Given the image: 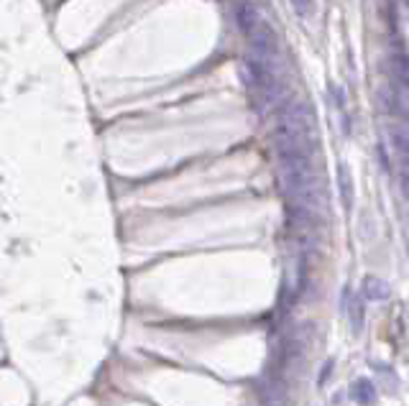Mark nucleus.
Masks as SVG:
<instances>
[{
	"label": "nucleus",
	"mask_w": 409,
	"mask_h": 406,
	"mask_svg": "<svg viewBox=\"0 0 409 406\" xmlns=\"http://www.w3.org/2000/svg\"><path fill=\"white\" fill-rule=\"evenodd\" d=\"M315 115L305 102H289L276 123V146L279 154H302L312 156L315 151Z\"/></svg>",
	"instance_id": "1"
},
{
	"label": "nucleus",
	"mask_w": 409,
	"mask_h": 406,
	"mask_svg": "<svg viewBox=\"0 0 409 406\" xmlns=\"http://www.w3.org/2000/svg\"><path fill=\"white\" fill-rule=\"evenodd\" d=\"M246 39H248V47H251V54L253 59H259L264 64H271L276 56V49H279V41H276V33L274 29L261 18L259 24L253 26L251 31L246 33Z\"/></svg>",
	"instance_id": "2"
},
{
	"label": "nucleus",
	"mask_w": 409,
	"mask_h": 406,
	"mask_svg": "<svg viewBox=\"0 0 409 406\" xmlns=\"http://www.w3.org/2000/svg\"><path fill=\"white\" fill-rule=\"evenodd\" d=\"M236 18H238V26H241V31H243V36H246V33L251 31L253 26L261 21V13L256 10V6H253V3L243 0V3H238V6H236Z\"/></svg>",
	"instance_id": "3"
},
{
	"label": "nucleus",
	"mask_w": 409,
	"mask_h": 406,
	"mask_svg": "<svg viewBox=\"0 0 409 406\" xmlns=\"http://www.w3.org/2000/svg\"><path fill=\"white\" fill-rule=\"evenodd\" d=\"M338 177H340V192H343V202L346 207L353 204V187H351V174H348L346 166H340L338 169Z\"/></svg>",
	"instance_id": "4"
},
{
	"label": "nucleus",
	"mask_w": 409,
	"mask_h": 406,
	"mask_svg": "<svg viewBox=\"0 0 409 406\" xmlns=\"http://www.w3.org/2000/svg\"><path fill=\"white\" fill-rule=\"evenodd\" d=\"M312 3H315V0H291V6H294V10H297L299 16L310 13V10H312Z\"/></svg>",
	"instance_id": "5"
}]
</instances>
